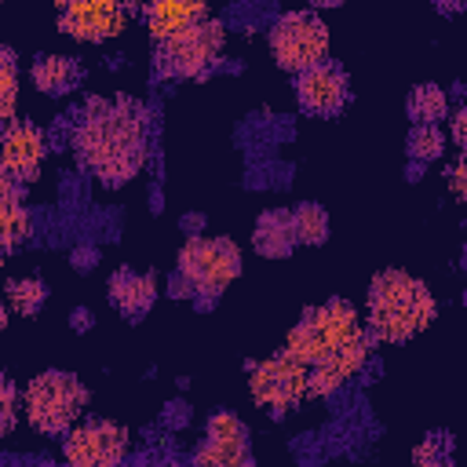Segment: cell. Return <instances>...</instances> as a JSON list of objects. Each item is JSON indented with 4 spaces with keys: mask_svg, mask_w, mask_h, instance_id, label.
I'll use <instances>...</instances> for the list:
<instances>
[{
    "mask_svg": "<svg viewBox=\"0 0 467 467\" xmlns=\"http://www.w3.org/2000/svg\"><path fill=\"white\" fill-rule=\"evenodd\" d=\"M80 161L106 182L124 186L146 161V113L135 99H91L77 128Z\"/></svg>",
    "mask_w": 467,
    "mask_h": 467,
    "instance_id": "obj_1",
    "label": "cell"
},
{
    "mask_svg": "<svg viewBox=\"0 0 467 467\" xmlns=\"http://www.w3.org/2000/svg\"><path fill=\"white\" fill-rule=\"evenodd\" d=\"M434 317V296L420 277L383 270L368 285V328L383 343H405Z\"/></svg>",
    "mask_w": 467,
    "mask_h": 467,
    "instance_id": "obj_2",
    "label": "cell"
},
{
    "mask_svg": "<svg viewBox=\"0 0 467 467\" xmlns=\"http://www.w3.org/2000/svg\"><path fill=\"white\" fill-rule=\"evenodd\" d=\"M22 405H26L29 423H33L40 434L58 438V434H66V431L77 423V416L84 412V405H88V387H84L73 372L47 368V372H40V376L26 387Z\"/></svg>",
    "mask_w": 467,
    "mask_h": 467,
    "instance_id": "obj_3",
    "label": "cell"
},
{
    "mask_svg": "<svg viewBox=\"0 0 467 467\" xmlns=\"http://www.w3.org/2000/svg\"><path fill=\"white\" fill-rule=\"evenodd\" d=\"M241 274V252L226 237H190L179 252V274H171V296L219 292Z\"/></svg>",
    "mask_w": 467,
    "mask_h": 467,
    "instance_id": "obj_4",
    "label": "cell"
},
{
    "mask_svg": "<svg viewBox=\"0 0 467 467\" xmlns=\"http://www.w3.org/2000/svg\"><path fill=\"white\" fill-rule=\"evenodd\" d=\"M223 26L215 18H204L197 26H190L186 33L179 36H168V40H157V58H153V69L157 77H201L212 69V62L219 58L223 51Z\"/></svg>",
    "mask_w": 467,
    "mask_h": 467,
    "instance_id": "obj_5",
    "label": "cell"
},
{
    "mask_svg": "<svg viewBox=\"0 0 467 467\" xmlns=\"http://www.w3.org/2000/svg\"><path fill=\"white\" fill-rule=\"evenodd\" d=\"M270 51L285 73H303L328 55V29L310 11L281 15L270 29Z\"/></svg>",
    "mask_w": 467,
    "mask_h": 467,
    "instance_id": "obj_6",
    "label": "cell"
},
{
    "mask_svg": "<svg viewBox=\"0 0 467 467\" xmlns=\"http://www.w3.org/2000/svg\"><path fill=\"white\" fill-rule=\"evenodd\" d=\"M248 387H252V398L263 409L281 416V412L296 409L306 398V365L296 361L288 350H281L266 361L248 365Z\"/></svg>",
    "mask_w": 467,
    "mask_h": 467,
    "instance_id": "obj_7",
    "label": "cell"
},
{
    "mask_svg": "<svg viewBox=\"0 0 467 467\" xmlns=\"http://www.w3.org/2000/svg\"><path fill=\"white\" fill-rule=\"evenodd\" d=\"M55 7H58V26L73 40L99 44L124 29L135 0H55Z\"/></svg>",
    "mask_w": 467,
    "mask_h": 467,
    "instance_id": "obj_8",
    "label": "cell"
},
{
    "mask_svg": "<svg viewBox=\"0 0 467 467\" xmlns=\"http://www.w3.org/2000/svg\"><path fill=\"white\" fill-rule=\"evenodd\" d=\"M128 449V431L109 423V420H88L69 431L62 452L69 463L80 467H99V463H117Z\"/></svg>",
    "mask_w": 467,
    "mask_h": 467,
    "instance_id": "obj_9",
    "label": "cell"
},
{
    "mask_svg": "<svg viewBox=\"0 0 467 467\" xmlns=\"http://www.w3.org/2000/svg\"><path fill=\"white\" fill-rule=\"evenodd\" d=\"M296 95H299V106L314 117H332L343 109L347 102V77L336 62L321 58L314 66H306L303 73H296Z\"/></svg>",
    "mask_w": 467,
    "mask_h": 467,
    "instance_id": "obj_10",
    "label": "cell"
},
{
    "mask_svg": "<svg viewBox=\"0 0 467 467\" xmlns=\"http://www.w3.org/2000/svg\"><path fill=\"white\" fill-rule=\"evenodd\" d=\"M44 161V135L29 120H7L0 131V164L11 171L15 182L36 179Z\"/></svg>",
    "mask_w": 467,
    "mask_h": 467,
    "instance_id": "obj_11",
    "label": "cell"
},
{
    "mask_svg": "<svg viewBox=\"0 0 467 467\" xmlns=\"http://www.w3.org/2000/svg\"><path fill=\"white\" fill-rule=\"evenodd\" d=\"M197 463H223V467H241L252 463L248 452V431L234 412H215L208 420V441L193 456Z\"/></svg>",
    "mask_w": 467,
    "mask_h": 467,
    "instance_id": "obj_12",
    "label": "cell"
},
{
    "mask_svg": "<svg viewBox=\"0 0 467 467\" xmlns=\"http://www.w3.org/2000/svg\"><path fill=\"white\" fill-rule=\"evenodd\" d=\"M303 321L321 336L325 350H336L339 343H347V339L365 332L358 314H354V306L347 299H328L321 306H310V310H303Z\"/></svg>",
    "mask_w": 467,
    "mask_h": 467,
    "instance_id": "obj_13",
    "label": "cell"
},
{
    "mask_svg": "<svg viewBox=\"0 0 467 467\" xmlns=\"http://www.w3.org/2000/svg\"><path fill=\"white\" fill-rule=\"evenodd\" d=\"M208 18V4L204 0H150L146 4V26L153 40H168L186 33L190 26Z\"/></svg>",
    "mask_w": 467,
    "mask_h": 467,
    "instance_id": "obj_14",
    "label": "cell"
},
{
    "mask_svg": "<svg viewBox=\"0 0 467 467\" xmlns=\"http://www.w3.org/2000/svg\"><path fill=\"white\" fill-rule=\"evenodd\" d=\"M153 299H157V285H153L150 274L117 270V274L109 277V303H113L128 321L142 317V314L153 306Z\"/></svg>",
    "mask_w": 467,
    "mask_h": 467,
    "instance_id": "obj_15",
    "label": "cell"
},
{
    "mask_svg": "<svg viewBox=\"0 0 467 467\" xmlns=\"http://www.w3.org/2000/svg\"><path fill=\"white\" fill-rule=\"evenodd\" d=\"M252 244L259 255H270V259H281L292 252L296 244V234H292V212L288 208H270L255 219V234H252Z\"/></svg>",
    "mask_w": 467,
    "mask_h": 467,
    "instance_id": "obj_16",
    "label": "cell"
},
{
    "mask_svg": "<svg viewBox=\"0 0 467 467\" xmlns=\"http://www.w3.org/2000/svg\"><path fill=\"white\" fill-rule=\"evenodd\" d=\"M80 66L66 55H40L33 62V84L44 91V95H69L77 84H80Z\"/></svg>",
    "mask_w": 467,
    "mask_h": 467,
    "instance_id": "obj_17",
    "label": "cell"
},
{
    "mask_svg": "<svg viewBox=\"0 0 467 467\" xmlns=\"http://www.w3.org/2000/svg\"><path fill=\"white\" fill-rule=\"evenodd\" d=\"M412 124H441L449 102H445V91L438 84H420L409 91V102H405Z\"/></svg>",
    "mask_w": 467,
    "mask_h": 467,
    "instance_id": "obj_18",
    "label": "cell"
},
{
    "mask_svg": "<svg viewBox=\"0 0 467 467\" xmlns=\"http://www.w3.org/2000/svg\"><path fill=\"white\" fill-rule=\"evenodd\" d=\"M292 234H296V244H325V237H328L325 208L314 204V201L292 208Z\"/></svg>",
    "mask_w": 467,
    "mask_h": 467,
    "instance_id": "obj_19",
    "label": "cell"
},
{
    "mask_svg": "<svg viewBox=\"0 0 467 467\" xmlns=\"http://www.w3.org/2000/svg\"><path fill=\"white\" fill-rule=\"evenodd\" d=\"M26 234H29V215L18 204V193H11V197L0 201V248L4 252L18 248L26 241Z\"/></svg>",
    "mask_w": 467,
    "mask_h": 467,
    "instance_id": "obj_20",
    "label": "cell"
},
{
    "mask_svg": "<svg viewBox=\"0 0 467 467\" xmlns=\"http://www.w3.org/2000/svg\"><path fill=\"white\" fill-rule=\"evenodd\" d=\"M4 296L18 314H36L47 299V285L40 277H11L4 285Z\"/></svg>",
    "mask_w": 467,
    "mask_h": 467,
    "instance_id": "obj_21",
    "label": "cell"
},
{
    "mask_svg": "<svg viewBox=\"0 0 467 467\" xmlns=\"http://www.w3.org/2000/svg\"><path fill=\"white\" fill-rule=\"evenodd\" d=\"M15 99H18V66L7 47H0V124L15 120Z\"/></svg>",
    "mask_w": 467,
    "mask_h": 467,
    "instance_id": "obj_22",
    "label": "cell"
},
{
    "mask_svg": "<svg viewBox=\"0 0 467 467\" xmlns=\"http://www.w3.org/2000/svg\"><path fill=\"white\" fill-rule=\"evenodd\" d=\"M441 146H445V139H441L438 124H412V131H409V157L412 161H434L441 153Z\"/></svg>",
    "mask_w": 467,
    "mask_h": 467,
    "instance_id": "obj_23",
    "label": "cell"
},
{
    "mask_svg": "<svg viewBox=\"0 0 467 467\" xmlns=\"http://www.w3.org/2000/svg\"><path fill=\"white\" fill-rule=\"evenodd\" d=\"M18 423V390L15 383L0 372V434H11Z\"/></svg>",
    "mask_w": 467,
    "mask_h": 467,
    "instance_id": "obj_24",
    "label": "cell"
},
{
    "mask_svg": "<svg viewBox=\"0 0 467 467\" xmlns=\"http://www.w3.org/2000/svg\"><path fill=\"white\" fill-rule=\"evenodd\" d=\"M449 449H452L449 434H431V438L416 449V463H434V460H438V463H449V460H452Z\"/></svg>",
    "mask_w": 467,
    "mask_h": 467,
    "instance_id": "obj_25",
    "label": "cell"
},
{
    "mask_svg": "<svg viewBox=\"0 0 467 467\" xmlns=\"http://www.w3.org/2000/svg\"><path fill=\"white\" fill-rule=\"evenodd\" d=\"M182 230H186L190 237H197V234L204 230V215H182Z\"/></svg>",
    "mask_w": 467,
    "mask_h": 467,
    "instance_id": "obj_26",
    "label": "cell"
},
{
    "mask_svg": "<svg viewBox=\"0 0 467 467\" xmlns=\"http://www.w3.org/2000/svg\"><path fill=\"white\" fill-rule=\"evenodd\" d=\"M11 193H15V179H11V171L0 164V201H4V197H11Z\"/></svg>",
    "mask_w": 467,
    "mask_h": 467,
    "instance_id": "obj_27",
    "label": "cell"
},
{
    "mask_svg": "<svg viewBox=\"0 0 467 467\" xmlns=\"http://www.w3.org/2000/svg\"><path fill=\"white\" fill-rule=\"evenodd\" d=\"M434 7H438L441 15H456V11L463 7V0H434Z\"/></svg>",
    "mask_w": 467,
    "mask_h": 467,
    "instance_id": "obj_28",
    "label": "cell"
},
{
    "mask_svg": "<svg viewBox=\"0 0 467 467\" xmlns=\"http://www.w3.org/2000/svg\"><path fill=\"white\" fill-rule=\"evenodd\" d=\"M310 4H314V7H339L343 0H310Z\"/></svg>",
    "mask_w": 467,
    "mask_h": 467,
    "instance_id": "obj_29",
    "label": "cell"
},
{
    "mask_svg": "<svg viewBox=\"0 0 467 467\" xmlns=\"http://www.w3.org/2000/svg\"><path fill=\"white\" fill-rule=\"evenodd\" d=\"M7 325V314H4V303H0V328Z\"/></svg>",
    "mask_w": 467,
    "mask_h": 467,
    "instance_id": "obj_30",
    "label": "cell"
},
{
    "mask_svg": "<svg viewBox=\"0 0 467 467\" xmlns=\"http://www.w3.org/2000/svg\"><path fill=\"white\" fill-rule=\"evenodd\" d=\"M0 259H4V248H0Z\"/></svg>",
    "mask_w": 467,
    "mask_h": 467,
    "instance_id": "obj_31",
    "label": "cell"
}]
</instances>
